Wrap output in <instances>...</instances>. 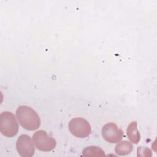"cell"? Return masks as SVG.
Returning a JSON list of instances; mask_svg holds the SVG:
<instances>
[{
	"instance_id": "cell-3",
	"label": "cell",
	"mask_w": 157,
	"mask_h": 157,
	"mask_svg": "<svg viewBox=\"0 0 157 157\" xmlns=\"http://www.w3.org/2000/svg\"><path fill=\"white\" fill-rule=\"evenodd\" d=\"M33 141L35 147L42 151H52L56 145L55 139L44 130H39L34 132L33 135Z\"/></svg>"
},
{
	"instance_id": "cell-2",
	"label": "cell",
	"mask_w": 157,
	"mask_h": 157,
	"mask_svg": "<svg viewBox=\"0 0 157 157\" xmlns=\"http://www.w3.org/2000/svg\"><path fill=\"white\" fill-rule=\"evenodd\" d=\"M0 131L8 137L15 136L18 131V124L15 115L10 112H2L0 115Z\"/></svg>"
},
{
	"instance_id": "cell-7",
	"label": "cell",
	"mask_w": 157,
	"mask_h": 157,
	"mask_svg": "<svg viewBox=\"0 0 157 157\" xmlns=\"http://www.w3.org/2000/svg\"><path fill=\"white\" fill-rule=\"evenodd\" d=\"M126 134L128 139L132 143L137 144L139 142L140 140V134L137 129L136 121L130 123L127 128Z\"/></svg>"
},
{
	"instance_id": "cell-8",
	"label": "cell",
	"mask_w": 157,
	"mask_h": 157,
	"mask_svg": "<svg viewBox=\"0 0 157 157\" xmlns=\"http://www.w3.org/2000/svg\"><path fill=\"white\" fill-rule=\"evenodd\" d=\"M133 150V145L131 142L126 140H123L118 142L115 151L116 153L120 156H124L129 154Z\"/></svg>"
},
{
	"instance_id": "cell-1",
	"label": "cell",
	"mask_w": 157,
	"mask_h": 157,
	"mask_svg": "<svg viewBox=\"0 0 157 157\" xmlns=\"http://www.w3.org/2000/svg\"><path fill=\"white\" fill-rule=\"evenodd\" d=\"M16 116L20 125L26 130L34 131L40 125L37 113L27 105H20L16 110Z\"/></svg>"
},
{
	"instance_id": "cell-6",
	"label": "cell",
	"mask_w": 157,
	"mask_h": 157,
	"mask_svg": "<svg viewBox=\"0 0 157 157\" xmlns=\"http://www.w3.org/2000/svg\"><path fill=\"white\" fill-rule=\"evenodd\" d=\"M16 148L18 154L23 157H30L35 153V147L31 137L26 134L19 136L17 140Z\"/></svg>"
},
{
	"instance_id": "cell-4",
	"label": "cell",
	"mask_w": 157,
	"mask_h": 157,
	"mask_svg": "<svg viewBox=\"0 0 157 157\" xmlns=\"http://www.w3.org/2000/svg\"><path fill=\"white\" fill-rule=\"evenodd\" d=\"M68 126L72 134L78 138L88 137L91 131V128L88 121L81 117L72 118L69 121Z\"/></svg>"
},
{
	"instance_id": "cell-5",
	"label": "cell",
	"mask_w": 157,
	"mask_h": 157,
	"mask_svg": "<svg viewBox=\"0 0 157 157\" xmlns=\"http://www.w3.org/2000/svg\"><path fill=\"white\" fill-rule=\"evenodd\" d=\"M101 133L105 140L111 144L119 142L123 136V131L112 122L105 124L102 128Z\"/></svg>"
},
{
	"instance_id": "cell-9",
	"label": "cell",
	"mask_w": 157,
	"mask_h": 157,
	"mask_svg": "<svg viewBox=\"0 0 157 157\" xmlns=\"http://www.w3.org/2000/svg\"><path fill=\"white\" fill-rule=\"evenodd\" d=\"M82 152L85 156H102L105 155L104 151L100 147L96 146L87 147Z\"/></svg>"
},
{
	"instance_id": "cell-10",
	"label": "cell",
	"mask_w": 157,
	"mask_h": 157,
	"mask_svg": "<svg viewBox=\"0 0 157 157\" xmlns=\"http://www.w3.org/2000/svg\"><path fill=\"white\" fill-rule=\"evenodd\" d=\"M143 152V154L140 156H151L152 155L150 149L146 147H139L137 148V153Z\"/></svg>"
}]
</instances>
